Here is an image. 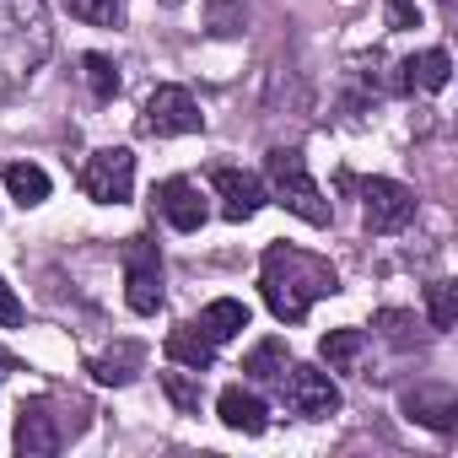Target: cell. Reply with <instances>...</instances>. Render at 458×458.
<instances>
[{"instance_id":"12","label":"cell","mask_w":458,"mask_h":458,"mask_svg":"<svg viewBox=\"0 0 458 458\" xmlns=\"http://www.w3.org/2000/svg\"><path fill=\"white\" fill-rule=\"evenodd\" d=\"M157 210L167 216V226H178V233H199L205 226V199L189 178H162L157 183Z\"/></svg>"},{"instance_id":"7","label":"cell","mask_w":458,"mask_h":458,"mask_svg":"<svg viewBox=\"0 0 458 458\" xmlns=\"http://www.w3.org/2000/svg\"><path fill=\"white\" fill-rule=\"evenodd\" d=\"M281 399H286V410L292 415H302V420H329L335 410H340V388L329 383V372H318V367H286V377H281Z\"/></svg>"},{"instance_id":"19","label":"cell","mask_w":458,"mask_h":458,"mask_svg":"<svg viewBox=\"0 0 458 458\" xmlns=\"http://www.w3.org/2000/svg\"><path fill=\"white\" fill-rule=\"evenodd\" d=\"M6 189H12L17 205H44L49 199V173L33 167V162H12L6 167Z\"/></svg>"},{"instance_id":"26","label":"cell","mask_w":458,"mask_h":458,"mask_svg":"<svg viewBox=\"0 0 458 458\" xmlns=\"http://www.w3.org/2000/svg\"><path fill=\"white\" fill-rule=\"evenodd\" d=\"M377 329H383V340H388V345H410L415 318H410V313H399V308H383V313H377Z\"/></svg>"},{"instance_id":"29","label":"cell","mask_w":458,"mask_h":458,"mask_svg":"<svg viewBox=\"0 0 458 458\" xmlns=\"http://www.w3.org/2000/svg\"><path fill=\"white\" fill-rule=\"evenodd\" d=\"M12 372H17V361H12L6 351H0V377H12Z\"/></svg>"},{"instance_id":"23","label":"cell","mask_w":458,"mask_h":458,"mask_svg":"<svg viewBox=\"0 0 458 458\" xmlns=\"http://www.w3.org/2000/svg\"><path fill=\"white\" fill-rule=\"evenodd\" d=\"M71 17L92 22V28H119L124 22V0H65Z\"/></svg>"},{"instance_id":"17","label":"cell","mask_w":458,"mask_h":458,"mask_svg":"<svg viewBox=\"0 0 458 458\" xmlns=\"http://www.w3.org/2000/svg\"><path fill=\"white\" fill-rule=\"evenodd\" d=\"M199 329L221 345V340H233V335H243V329H249V308H243V302H233V297H221V302H210V308L199 313Z\"/></svg>"},{"instance_id":"14","label":"cell","mask_w":458,"mask_h":458,"mask_svg":"<svg viewBox=\"0 0 458 458\" xmlns=\"http://www.w3.org/2000/svg\"><path fill=\"white\" fill-rule=\"evenodd\" d=\"M167 361H178V367H189V372H210L216 340H210L199 324H178V329H167Z\"/></svg>"},{"instance_id":"4","label":"cell","mask_w":458,"mask_h":458,"mask_svg":"<svg viewBox=\"0 0 458 458\" xmlns=\"http://www.w3.org/2000/svg\"><path fill=\"white\" fill-rule=\"evenodd\" d=\"M130 189H135V151L103 146V151L87 157V167H81V194H87V199H98V205H124Z\"/></svg>"},{"instance_id":"18","label":"cell","mask_w":458,"mask_h":458,"mask_svg":"<svg viewBox=\"0 0 458 458\" xmlns=\"http://www.w3.org/2000/svg\"><path fill=\"white\" fill-rule=\"evenodd\" d=\"M286 367H292L286 340H259V345L249 351V361H243V372H249L254 383H281V377H286Z\"/></svg>"},{"instance_id":"20","label":"cell","mask_w":458,"mask_h":458,"mask_svg":"<svg viewBox=\"0 0 458 458\" xmlns=\"http://www.w3.org/2000/svg\"><path fill=\"white\" fill-rule=\"evenodd\" d=\"M318 351H324V361H329L335 372H351V367L361 361V351H367V335H361V329H329V335L318 340Z\"/></svg>"},{"instance_id":"30","label":"cell","mask_w":458,"mask_h":458,"mask_svg":"<svg viewBox=\"0 0 458 458\" xmlns=\"http://www.w3.org/2000/svg\"><path fill=\"white\" fill-rule=\"evenodd\" d=\"M162 6H178V0H162Z\"/></svg>"},{"instance_id":"1","label":"cell","mask_w":458,"mask_h":458,"mask_svg":"<svg viewBox=\"0 0 458 458\" xmlns=\"http://www.w3.org/2000/svg\"><path fill=\"white\" fill-rule=\"evenodd\" d=\"M259 292H265V308L281 324H302L318 297H335L340 292V276H335L329 259H318L308 249L270 243L265 249V265H259Z\"/></svg>"},{"instance_id":"6","label":"cell","mask_w":458,"mask_h":458,"mask_svg":"<svg viewBox=\"0 0 458 458\" xmlns=\"http://www.w3.org/2000/svg\"><path fill=\"white\" fill-rule=\"evenodd\" d=\"M124 302L130 313H157L162 308V254L151 238L124 243Z\"/></svg>"},{"instance_id":"15","label":"cell","mask_w":458,"mask_h":458,"mask_svg":"<svg viewBox=\"0 0 458 458\" xmlns=\"http://www.w3.org/2000/svg\"><path fill=\"white\" fill-rule=\"evenodd\" d=\"M140 361H146V351H140L135 340H119L114 351L92 356V377H98V383H114V388H124V383L140 372Z\"/></svg>"},{"instance_id":"8","label":"cell","mask_w":458,"mask_h":458,"mask_svg":"<svg viewBox=\"0 0 458 458\" xmlns=\"http://www.w3.org/2000/svg\"><path fill=\"white\" fill-rule=\"evenodd\" d=\"M205 124L199 103L183 92V87H151L146 108H140V130L146 135H194Z\"/></svg>"},{"instance_id":"13","label":"cell","mask_w":458,"mask_h":458,"mask_svg":"<svg viewBox=\"0 0 458 458\" xmlns=\"http://www.w3.org/2000/svg\"><path fill=\"white\" fill-rule=\"evenodd\" d=\"M216 415H221V426H233V431H243V437H259L265 426H270V410H265V399L254 394V388H221V399H216Z\"/></svg>"},{"instance_id":"11","label":"cell","mask_w":458,"mask_h":458,"mask_svg":"<svg viewBox=\"0 0 458 458\" xmlns=\"http://www.w3.org/2000/svg\"><path fill=\"white\" fill-rule=\"evenodd\" d=\"M447 76H453L447 49H420V55L399 60V71H394V92H404V98H415V92H442Z\"/></svg>"},{"instance_id":"10","label":"cell","mask_w":458,"mask_h":458,"mask_svg":"<svg viewBox=\"0 0 458 458\" xmlns=\"http://www.w3.org/2000/svg\"><path fill=\"white\" fill-rule=\"evenodd\" d=\"M210 183H216V194H221V216H226V221H249V216H259V205L270 199L265 183H259L254 173H243V167H216Z\"/></svg>"},{"instance_id":"27","label":"cell","mask_w":458,"mask_h":458,"mask_svg":"<svg viewBox=\"0 0 458 458\" xmlns=\"http://www.w3.org/2000/svg\"><path fill=\"white\" fill-rule=\"evenodd\" d=\"M383 12H388V28H394V33H404V28H420L415 0H383Z\"/></svg>"},{"instance_id":"24","label":"cell","mask_w":458,"mask_h":458,"mask_svg":"<svg viewBox=\"0 0 458 458\" xmlns=\"http://www.w3.org/2000/svg\"><path fill=\"white\" fill-rule=\"evenodd\" d=\"M426 313H431V329H453V318H458V292H453L447 281L426 286Z\"/></svg>"},{"instance_id":"2","label":"cell","mask_w":458,"mask_h":458,"mask_svg":"<svg viewBox=\"0 0 458 458\" xmlns=\"http://www.w3.org/2000/svg\"><path fill=\"white\" fill-rule=\"evenodd\" d=\"M55 49L49 6L44 0H0V71L12 81H28Z\"/></svg>"},{"instance_id":"25","label":"cell","mask_w":458,"mask_h":458,"mask_svg":"<svg viewBox=\"0 0 458 458\" xmlns=\"http://www.w3.org/2000/svg\"><path fill=\"white\" fill-rule=\"evenodd\" d=\"M162 394L183 410V415H194L199 410V372L189 377V372H162Z\"/></svg>"},{"instance_id":"9","label":"cell","mask_w":458,"mask_h":458,"mask_svg":"<svg viewBox=\"0 0 458 458\" xmlns=\"http://www.w3.org/2000/svg\"><path fill=\"white\" fill-rule=\"evenodd\" d=\"M71 431H76V426H65V420L55 415V399H28L22 415H17V453H22V458H49V453L65 447Z\"/></svg>"},{"instance_id":"3","label":"cell","mask_w":458,"mask_h":458,"mask_svg":"<svg viewBox=\"0 0 458 458\" xmlns=\"http://www.w3.org/2000/svg\"><path fill=\"white\" fill-rule=\"evenodd\" d=\"M265 194L281 199V205H286L292 216H302L308 226H329V221H335V205H329L324 189L313 183V173H308V162H302L297 146H276V151L265 157Z\"/></svg>"},{"instance_id":"21","label":"cell","mask_w":458,"mask_h":458,"mask_svg":"<svg viewBox=\"0 0 458 458\" xmlns=\"http://www.w3.org/2000/svg\"><path fill=\"white\" fill-rule=\"evenodd\" d=\"M243 28H249L243 0H205V33H216V38H238Z\"/></svg>"},{"instance_id":"28","label":"cell","mask_w":458,"mask_h":458,"mask_svg":"<svg viewBox=\"0 0 458 458\" xmlns=\"http://www.w3.org/2000/svg\"><path fill=\"white\" fill-rule=\"evenodd\" d=\"M0 324H6V329L22 324V302H17V292H12L6 281H0Z\"/></svg>"},{"instance_id":"22","label":"cell","mask_w":458,"mask_h":458,"mask_svg":"<svg viewBox=\"0 0 458 458\" xmlns=\"http://www.w3.org/2000/svg\"><path fill=\"white\" fill-rule=\"evenodd\" d=\"M81 76H87V87H92L98 103H114L119 98V71H114L108 55H81Z\"/></svg>"},{"instance_id":"5","label":"cell","mask_w":458,"mask_h":458,"mask_svg":"<svg viewBox=\"0 0 458 458\" xmlns=\"http://www.w3.org/2000/svg\"><path fill=\"white\" fill-rule=\"evenodd\" d=\"M361 221L367 233L388 238V233H404V226L415 221V194L394 178H367L361 183Z\"/></svg>"},{"instance_id":"16","label":"cell","mask_w":458,"mask_h":458,"mask_svg":"<svg viewBox=\"0 0 458 458\" xmlns=\"http://www.w3.org/2000/svg\"><path fill=\"white\" fill-rule=\"evenodd\" d=\"M404 410H410V420H420V426H431V431H447L453 415H458V399H453L447 388H420V394L404 399Z\"/></svg>"}]
</instances>
